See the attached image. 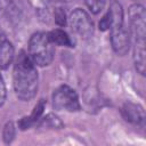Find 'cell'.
<instances>
[{"instance_id": "1", "label": "cell", "mask_w": 146, "mask_h": 146, "mask_svg": "<svg viewBox=\"0 0 146 146\" xmlns=\"http://www.w3.org/2000/svg\"><path fill=\"white\" fill-rule=\"evenodd\" d=\"M14 90L22 100L32 99L38 91V72L35 64L25 51H21L14 66Z\"/></svg>"}, {"instance_id": "2", "label": "cell", "mask_w": 146, "mask_h": 146, "mask_svg": "<svg viewBox=\"0 0 146 146\" xmlns=\"http://www.w3.org/2000/svg\"><path fill=\"white\" fill-rule=\"evenodd\" d=\"M54 43L50 41L48 33L36 32L31 36L29 41V56L35 65H49L54 58Z\"/></svg>"}, {"instance_id": "3", "label": "cell", "mask_w": 146, "mask_h": 146, "mask_svg": "<svg viewBox=\"0 0 146 146\" xmlns=\"http://www.w3.org/2000/svg\"><path fill=\"white\" fill-rule=\"evenodd\" d=\"M129 22L133 34L135 46H145L146 36V14L141 5L135 3L129 8Z\"/></svg>"}, {"instance_id": "4", "label": "cell", "mask_w": 146, "mask_h": 146, "mask_svg": "<svg viewBox=\"0 0 146 146\" xmlns=\"http://www.w3.org/2000/svg\"><path fill=\"white\" fill-rule=\"evenodd\" d=\"M52 105L58 111L76 112L80 110L78 94L68 86L58 87L52 95Z\"/></svg>"}, {"instance_id": "5", "label": "cell", "mask_w": 146, "mask_h": 146, "mask_svg": "<svg viewBox=\"0 0 146 146\" xmlns=\"http://www.w3.org/2000/svg\"><path fill=\"white\" fill-rule=\"evenodd\" d=\"M70 26L74 33L83 39H88L94 34V23L82 9H75L70 15Z\"/></svg>"}, {"instance_id": "6", "label": "cell", "mask_w": 146, "mask_h": 146, "mask_svg": "<svg viewBox=\"0 0 146 146\" xmlns=\"http://www.w3.org/2000/svg\"><path fill=\"white\" fill-rule=\"evenodd\" d=\"M111 42L114 51L117 55L123 56L128 52L130 46V36L124 25L111 29Z\"/></svg>"}, {"instance_id": "7", "label": "cell", "mask_w": 146, "mask_h": 146, "mask_svg": "<svg viewBox=\"0 0 146 146\" xmlns=\"http://www.w3.org/2000/svg\"><path fill=\"white\" fill-rule=\"evenodd\" d=\"M122 115L123 117L135 124H143L145 121V112L140 105L125 103L122 106Z\"/></svg>"}, {"instance_id": "8", "label": "cell", "mask_w": 146, "mask_h": 146, "mask_svg": "<svg viewBox=\"0 0 146 146\" xmlns=\"http://www.w3.org/2000/svg\"><path fill=\"white\" fill-rule=\"evenodd\" d=\"M14 47L6 35L0 34V68H7L14 59Z\"/></svg>"}, {"instance_id": "9", "label": "cell", "mask_w": 146, "mask_h": 146, "mask_svg": "<svg viewBox=\"0 0 146 146\" xmlns=\"http://www.w3.org/2000/svg\"><path fill=\"white\" fill-rule=\"evenodd\" d=\"M43 108H44V100L41 99V100L35 105V107H34L32 114H31L30 116H25V117H23V119L21 120L19 127H21L22 129H26V128H29L30 125H32L34 122H36V121L40 119L41 114L43 113Z\"/></svg>"}, {"instance_id": "10", "label": "cell", "mask_w": 146, "mask_h": 146, "mask_svg": "<svg viewBox=\"0 0 146 146\" xmlns=\"http://www.w3.org/2000/svg\"><path fill=\"white\" fill-rule=\"evenodd\" d=\"M48 35H49L50 41L54 44H57V46H66V47H72L73 46V43H72L68 34L65 31H63V30H59V29L52 30L51 32L48 33Z\"/></svg>"}, {"instance_id": "11", "label": "cell", "mask_w": 146, "mask_h": 146, "mask_svg": "<svg viewBox=\"0 0 146 146\" xmlns=\"http://www.w3.org/2000/svg\"><path fill=\"white\" fill-rule=\"evenodd\" d=\"M105 2L106 0H84V3L94 14H98L99 11H102L105 6Z\"/></svg>"}, {"instance_id": "12", "label": "cell", "mask_w": 146, "mask_h": 146, "mask_svg": "<svg viewBox=\"0 0 146 146\" xmlns=\"http://www.w3.org/2000/svg\"><path fill=\"white\" fill-rule=\"evenodd\" d=\"M14 137H15V125L10 121V122H7L3 128V140L6 144H9L13 141Z\"/></svg>"}, {"instance_id": "13", "label": "cell", "mask_w": 146, "mask_h": 146, "mask_svg": "<svg viewBox=\"0 0 146 146\" xmlns=\"http://www.w3.org/2000/svg\"><path fill=\"white\" fill-rule=\"evenodd\" d=\"M55 21L59 26H64L66 23V17H65V11L62 8L56 9L55 11Z\"/></svg>"}, {"instance_id": "14", "label": "cell", "mask_w": 146, "mask_h": 146, "mask_svg": "<svg viewBox=\"0 0 146 146\" xmlns=\"http://www.w3.org/2000/svg\"><path fill=\"white\" fill-rule=\"evenodd\" d=\"M110 26H111V18H110L108 13H106L99 22V29L102 31H106V30H110Z\"/></svg>"}, {"instance_id": "15", "label": "cell", "mask_w": 146, "mask_h": 146, "mask_svg": "<svg viewBox=\"0 0 146 146\" xmlns=\"http://www.w3.org/2000/svg\"><path fill=\"white\" fill-rule=\"evenodd\" d=\"M5 100H6V86H5L2 75L0 74V106L3 105Z\"/></svg>"}]
</instances>
